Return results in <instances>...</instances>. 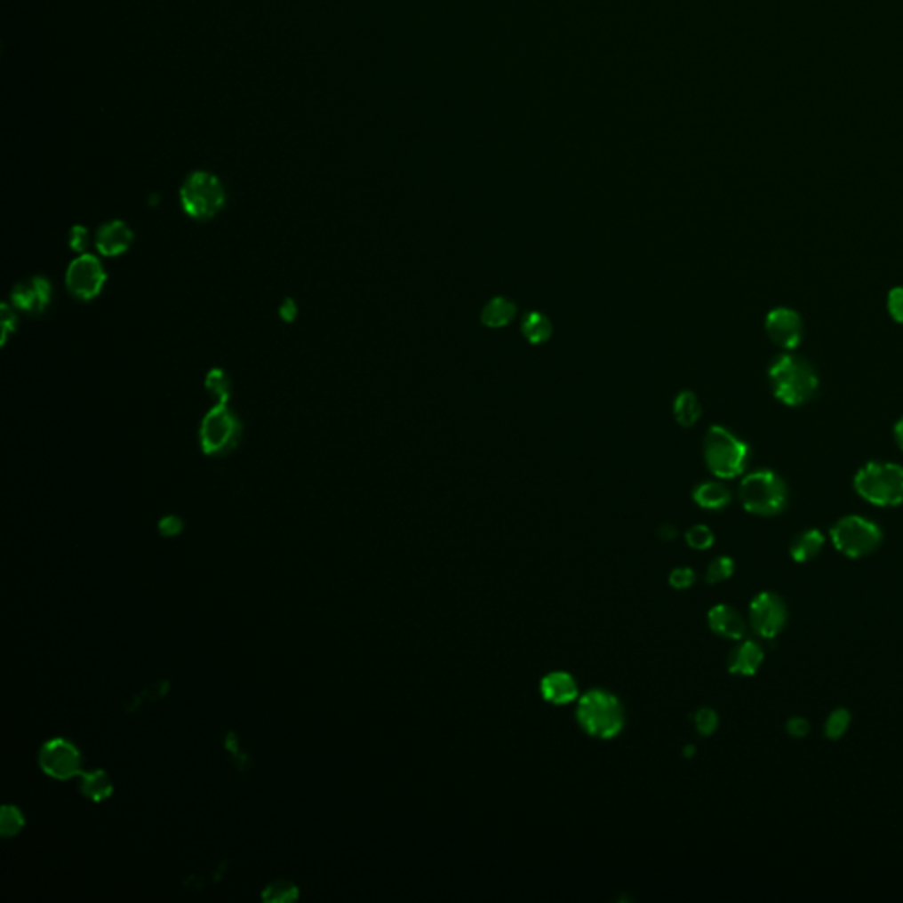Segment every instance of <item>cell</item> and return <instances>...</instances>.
I'll use <instances>...</instances> for the list:
<instances>
[{
	"label": "cell",
	"mask_w": 903,
	"mask_h": 903,
	"mask_svg": "<svg viewBox=\"0 0 903 903\" xmlns=\"http://www.w3.org/2000/svg\"><path fill=\"white\" fill-rule=\"evenodd\" d=\"M575 716L580 729L596 739H612L625 727L621 700L602 688H593L579 699Z\"/></svg>",
	"instance_id": "1"
},
{
	"label": "cell",
	"mask_w": 903,
	"mask_h": 903,
	"mask_svg": "<svg viewBox=\"0 0 903 903\" xmlns=\"http://www.w3.org/2000/svg\"><path fill=\"white\" fill-rule=\"evenodd\" d=\"M770 381L775 396L787 406L808 403L819 387L811 365L797 356L780 355L770 367Z\"/></svg>",
	"instance_id": "2"
},
{
	"label": "cell",
	"mask_w": 903,
	"mask_h": 903,
	"mask_svg": "<svg viewBox=\"0 0 903 903\" xmlns=\"http://www.w3.org/2000/svg\"><path fill=\"white\" fill-rule=\"evenodd\" d=\"M858 494L877 507H897L903 503V467L891 462H868L856 478Z\"/></svg>",
	"instance_id": "3"
},
{
	"label": "cell",
	"mask_w": 903,
	"mask_h": 903,
	"mask_svg": "<svg viewBox=\"0 0 903 903\" xmlns=\"http://www.w3.org/2000/svg\"><path fill=\"white\" fill-rule=\"evenodd\" d=\"M739 499L747 512L755 515H777L787 505V487L784 480L768 469L755 471L743 478Z\"/></svg>",
	"instance_id": "4"
},
{
	"label": "cell",
	"mask_w": 903,
	"mask_h": 903,
	"mask_svg": "<svg viewBox=\"0 0 903 903\" xmlns=\"http://www.w3.org/2000/svg\"><path fill=\"white\" fill-rule=\"evenodd\" d=\"M707 467L718 478H734L747 467L748 447L727 429L713 426L704 440Z\"/></svg>",
	"instance_id": "5"
},
{
	"label": "cell",
	"mask_w": 903,
	"mask_h": 903,
	"mask_svg": "<svg viewBox=\"0 0 903 903\" xmlns=\"http://www.w3.org/2000/svg\"><path fill=\"white\" fill-rule=\"evenodd\" d=\"M180 202L193 220H212L225 207V188L216 175L195 172L186 179L180 189Z\"/></svg>",
	"instance_id": "6"
},
{
	"label": "cell",
	"mask_w": 903,
	"mask_h": 903,
	"mask_svg": "<svg viewBox=\"0 0 903 903\" xmlns=\"http://www.w3.org/2000/svg\"><path fill=\"white\" fill-rule=\"evenodd\" d=\"M831 540L838 553L858 560L879 549L883 542V531L875 523L865 517L849 515L840 519L831 528Z\"/></svg>",
	"instance_id": "7"
},
{
	"label": "cell",
	"mask_w": 903,
	"mask_h": 903,
	"mask_svg": "<svg viewBox=\"0 0 903 903\" xmlns=\"http://www.w3.org/2000/svg\"><path fill=\"white\" fill-rule=\"evenodd\" d=\"M240 438V422L228 410L226 403H218L204 419L200 440L205 453L225 455L236 447Z\"/></svg>",
	"instance_id": "8"
},
{
	"label": "cell",
	"mask_w": 903,
	"mask_h": 903,
	"mask_svg": "<svg viewBox=\"0 0 903 903\" xmlns=\"http://www.w3.org/2000/svg\"><path fill=\"white\" fill-rule=\"evenodd\" d=\"M787 623V607L782 596L771 591L759 593L750 602V625L764 639H775Z\"/></svg>",
	"instance_id": "9"
},
{
	"label": "cell",
	"mask_w": 903,
	"mask_h": 903,
	"mask_svg": "<svg viewBox=\"0 0 903 903\" xmlns=\"http://www.w3.org/2000/svg\"><path fill=\"white\" fill-rule=\"evenodd\" d=\"M107 283V272L100 260L92 254L76 258L66 274V284L69 293L80 300H92L100 295Z\"/></svg>",
	"instance_id": "10"
},
{
	"label": "cell",
	"mask_w": 903,
	"mask_h": 903,
	"mask_svg": "<svg viewBox=\"0 0 903 903\" xmlns=\"http://www.w3.org/2000/svg\"><path fill=\"white\" fill-rule=\"evenodd\" d=\"M39 766L55 780H69L80 773V752L66 739H52L39 752Z\"/></svg>",
	"instance_id": "11"
},
{
	"label": "cell",
	"mask_w": 903,
	"mask_h": 903,
	"mask_svg": "<svg viewBox=\"0 0 903 903\" xmlns=\"http://www.w3.org/2000/svg\"><path fill=\"white\" fill-rule=\"evenodd\" d=\"M766 331L771 340L786 349H794L803 338V324L795 311L787 308L773 309L766 318Z\"/></svg>",
	"instance_id": "12"
},
{
	"label": "cell",
	"mask_w": 903,
	"mask_h": 903,
	"mask_svg": "<svg viewBox=\"0 0 903 903\" xmlns=\"http://www.w3.org/2000/svg\"><path fill=\"white\" fill-rule=\"evenodd\" d=\"M50 297H52V288H50L48 281H44L41 277H32L28 281H23L12 292L14 304L20 309L32 313V315L43 313L46 309V306L50 304Z\"/></svg>",
	"instance_id": "13"
},
{
	"label": "cell",
	"mask_w": 903,
	"mask_h": 903,
	"mask_svg": "<svg viewBox=\"0 0 903 903\" xmlns=\"http://www.w3.org/2000/svg\"><path fill=\"white\" fill-rule=\"evenodd\" d=\"M707 625L716 635L732 641L743 639L747 632L743 616L734 607L725 603H718L707 612Z\"/></svg>",
	"instance_id": "14"
},
{
	"label": "cell",
	"mask_w": 903,
	"mask_h": 903,
	"mask_svg": "<svg viewBox=\"0 0 903 903\" xmlns=\"http://www.w3.org/2000/svg\"><path fill=\"white\" fill-rule=\"evenodd\" d=\"M540 693L547 702L555 706H566L579 697V684L571 675L564 671H553L542 677Z\"/></svg>",
	"instance_id": "15"
},
{
	"label": "cell",
	"mask_w": 903,
	"mask_h": 903,
	"mask_svg": "<svg viewBox=\"0 0 903 903\" xmlns=\"http://www.w3.org/2000/svg\"><path fill=\"white\" fill-rule=\"evenodd\" d=\"M764 662V651L759 643L745 641L741 646L734 648L729 655L727 667L731 675L738 676H754Z\"/></svg>",
	"instance_id": "16"
},
{
	"label": "cell",
	"mask_w": 903,
	"mask_h": 903,
	"mask_svg": "<svg viewBox=\"0 0 903 903\" xmlns=\"http://www.w3.org/2000/svg\"><path fill=\"white\" fill-rule=\"evenodd\" d=\"M132 244V231L122 221H113L103 226L98 233L96 245L105 256H118L125 252Z\"/></svg>",
	"instance_id": "17"
},
{
	"label": "cell",
	"mask_w": 903,
	"mask_h": 903,
	"mask_svg": "<svg viewBox=\"0 0 903 903\" xmlns=\"http://www.w3.org/2000/svg\"><path fill=\"white\" fill-rule=\"evenodd\" d=\"M693 501L706 510H722L731 503V492L718 482H704L693 489Z\"/></svg>",
	"instance_id": "18"
},
{
	"label": "cell",
	"mask_w": 903,
	"mask_h": 903,
	"mask_svg": "<svg viewBox=\"0 0 903 903\" xmlns=\"http://www.w3.org/2000/svg\"><path fill=\"white\" fill-rule=\"evenodd\" d=\"M517 309L515 306L505 299V297H494L492 300H489L485 304V308L482 309V324L489 329H501V327H507L514 316H515Z\"/></svg>",
	"instance_id": "19"
},
{
	"label": "cell",
	"mask_w": 903,
	"mask_h": 903,
	"mask_svg": "<svg viewBox=\"0 0 903 903\" xmlns=\"http://www.w3.org/2000/svg\"><path fill=\"white\" fill-rule=\"evenodd\" d=\"M824 547V535L819 530H808L801 533L790 546V556L797 563L813 560Z\"/></svg>",
	"instance_id": "20"
},
{
	"label": "cell",
	"mask_w": 903,
	"mask_h": 903,
	"mask_svg": "<svg viewBox=\"0 0 903 903\" xmlns=\"http://www.w3.org/2000/svg\"><path fill=\"white\" fill-rule=\"evenodd\" d=\"M521 331L531 344H542L553 336V324L546 315L533 311L524 316Z\"/></svg>",
	"instance_id": "21"
},
{
	"label": "cell",
	"mask_w": 903,
	"mask_h": 903,
	"mask_svg": "<svg viewBox=\"0 0 903 903\" xmlns=\"http://www.w3.org/2000/svg\"><path fill=\"white\" fill-rule=\"evenodd\" d=\"M673 412H675L677 424L683 428L695 426V422L700 419V413H702L699 399L691 392H681L677 396Z\"/></svg>",
	"instance_id": "22"
},
{
	"label": "cell",
	"mask_w": 903,
	"mask_h": 903,
	"mask_svg": "<svg viewBox=\"0 0 903 903\" xmlns=\"http://www.w3.org/2000/svg\"><path fill=\"white\" fill-rule=\"evenodd\" d=\"M82 792H84V795H87L92 801H103L113 794L112 780L101 770L85 773L82 777Z\"/></svg>",
	"instance_id": "23"
},
{
	"label": "cell",
	"mask_w": 903,
	"mask_h": 903,
	"mask_svg": "<svg viewBox=\"0 0 903 903\" xmlns=\"http://www.w3.org/2000/svg\"><path fill=\"white\" fill-rule=\"evenodd\" d=\"M851 713L845 709V707H838L835 709L827 720H826V727H824V732H826V738L831 739V741H836L840 739L851 727Z\"/></svg>",
	"instance_id": "24"
},
{
	"label": "cell",
	"mask_w": 903,
	"mask_h": 903,
	"mask_svg": "<svg viewBox=\"0 0 903 903\" xmlns=\"http://www.w3.org/2000/svg\"><path fill=\"white\" fill-rule=\"evenodd\" d=\"M23 824H25V819H23L21 811L16 806H11V804L2 806V811H0V833H2L4 838L16 836L21 831Z\"/></svg>",
	"instance_id": "25"
},
{
	"label": "cell",
	"mask_w": 903,
	"mask_h": 903,
	"mask_svg": "<svg viewBox=\"0 0 903 903\" xmlns=\"http://www.w3.org/2000/svg\"><path fill=\"white\" fill-rule=\"evenodd\" d=\"M299 897V888L290 881H276L263 891V900L272 903H286Z\"/></svg>",
	"instance_id": "26"
},
{
	"label": "cell",
	"mask_w": 903,
	"mask_h": 903,
	"mask_svg": "<svg viewBox=\"0 0 903 903\" xmlns=\"http://www.w3.org/2000/svg\"><path fill=\"white\" fill-rule=\"evenodd\" d=\"M684 539H686V544L695 551H706L715 544L713 531L704 524H697V526L690 528L686 531Z\"/></svg>",
	"instance_id": "27"
},
{
	"label": "cell",
	"mask_w": 903,
	"mask_h": 903,
	"mask_svg": "<svg viewBox=\"0 0 903 903\" xmlns=\"http://www.w3.org/2000/svg\"><path fill=\"white\" fill-rule=\"evenodd\" d=\"M734 562L729 558V556H720L716 560H713L709 566H707V571H706V580L709 584H718V582H723L727 579L732 577L734 573Z\"/></svg>",
	"instance_id": "28"
},
{
	"label": "cell",
	"mask_w": 903,
	"mask_h": 903,
	"mask_svg": "<svg viewBox=\"0 0 903 903\" xmlns=\"http://www.w3.org/2000/svg\"><path fill=\"white\" fill-rule=\"evenodd\" d=\"M693 723L700 736H711L718 729V715L711 707H700L693 716Z\"/></svg>",
	"instance_id": "29"
},
{
	"label": "cell",
	"mask_w": 903,
	"mask_h": 903,
	"mask_svg": "<svg viewBox=\"0 0 903 903\" xmlns=\"http://www.w3.org/2000/svg\"><path fill=\"white\" fill-rule=\"evenodd\" d=\"M207 387H209V392L218 399V403H226L228 401L229 383H228L226 374L220 372V371L211 372L209 378H207Z\"/></svg>",
	"instance_id": "30"
},
{
	"label": "cell",
	"mask_w": 903,
	"mask_h": 903,
	"mask_svg": "<svg viewBox=\"0 0 903 903\" xmlns=\"http://www.w3.org/2000/svg\"><path fill=\"white\" fill-rule=\"evenodd\" d=\"M695 582V571L688 566H677L669 575V584L676 589H688Z\"/></svg>",
	"instance_id": "31"
},
{
	"label": "cell",
	"mask_w": 903,
	"mask_h": 903,
	"mask_svg": "<svg viewBox=\"0 0 903 903\" xmlns=\"http://www.w3.org/2000/svg\"><path fill=\"white\" fill-rule=\"evenodd\" d=\"M888 309L899 324H903V288L891 290L888 297Z\"/></svg>",
	"instance_id": "32"
},
{
	"label": "cell",
	"mask_w": 903,
	"mask_h": 903,
	"mask_svg": "<svg viewBox=\"0 0 903 903\" xmlns=\"http://www.w3.org/2000/svg\"><path fill=\"white\" fill-rule=\"evenodd\" d=\"M789 736L792 738H806L808 732H810V723L806 718H801V716H792L787 720V725H786Z\"/></svg>",
	"instance_id": "33"
},
{
	"label": "cell",
	"mask_w": 903,
	"mask_h": 903,
	"mask_svg": "<svg viewBox=\"0 0 903 903\" xmlns=\"http://www.w3.org/2000/svg\"><path fill=\"white\" fill-rule=\"evenodd\" d=\"M69 244L75 251H84L89 244V231L84 228V226H76L73 228L71 231V238H69Z\"/></svg>",
	"instance_id": "34"
},
{
	"label": "cell",
	"mask_w": 903,
	"mask_h": 903,
	"mask_svg": "<svg viewBox=\"0 0 903 903\" xmlns=\"http://www.w3.org/2000/svg\"><path fill=\"white\" fill-rule=\"evenodd\" d=\"M159 531L164 535V537H173L177 533L182 531V523L180 519L177 517H164L161 523H159Z\"/></svg>",
	"instance_id": "35"
},
{
	"label": "cell",
	"mask_w": 903,
	"mask_h": 903,
	"mask_svg": "<svg viewBox=\"0 0 903 903\" xmlns=\"http://www.w3.org/2000/svg\"><path fill=\"white\" fill-rule=\"evenodd\" d=\"M659 535H660V539H664V540H675L677 535L676 528H675V526H671V524H666V526H662V528H660Z\"/></svg>",
	"instance_id": "36"
},
{
	"label": "cell",
	"mask_w": 903,
	"mask_h": 903,
	"mask_svg": "<svg viewBox=\"0 0 903 903\" xmlns=\"http://www.w3.org/2000/svg\"><path fill=\"white\" fill-rule=\"evenodd\" d=\"M895 438H897L899 447L903 451V417L899 420V424L895 426Z\"/></svg>",
	"instance_id": "37"
}]
</instances>
